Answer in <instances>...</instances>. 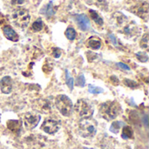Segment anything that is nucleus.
Here are the masks:
<instances>
[{"label":"nucleus","mask_w":149,"mask_h":149,"mask_svg":"<svg viewBox=\"0 0 149 149\" xmlns=\"http://www.w3.org/2000/svg\"><path fill=\"white\" fill-rule=\"evenodd\" d=\"M31 16L29 11L24 8H17L11 14V20L14 24L21 29L27 27L30 23Z\"/></svg>","instance_id":"obj_3"},{"label":"nucleus","mask_w":149,"mask_h":149,"mask_svg":"<svg viewBox=\"0 0 149 149\" xmlns=\"http://www.w3.org/2000/svg\"><path fill=\"white\" fill-rule=\"evenodd\" d=\"M100 116L107 120H113L114 119H116L122 112V108L120 105L119 102H117L116 100H109L107 102L102 103L100 106Z\"/></svg>","instance_id":"obj_1"},{"label":"nucleus","mask_w":149,"mask_h":149,"mask_svg":"<svg viewBox=\"0 0 149 149\" xmlns=\"http://www.w3.org/2000/svg\"><path fill=\"white\" fill-rule=\"evenodd\" d=\"M37 108L42 113H49L52 109V105L47 100H37Z\"/></svg>","instance_id":"obj_14"},{"label":"nucleus","mask_w":149,"mask_h":149,"mask_svg":"<svg viewBox=\"0 0 149 149\" xmlns=\"http://www.w3.org/2000/svg\"><path fill=\"white\" fill-rule=\"evenodd\" d=\"M88 91L91 93L99 94V93H102L104 90L102 88H100V87H98V86H93V85H88Z\"/></svg>","instance_id":"obj_26"},{"label":"nucleus","mask_w":149,"mask_h":149,"mask_svg":"<svg viewBox=\"0 0 149 149\" xmlns=\"http://www.w3.org/2000/svg\"><path fill=\"white\" fill-rule=\"evenodd\" d=\"M65 81H66V85L69 87L70 90L73 89V79L70 76L69 72L67 70H65Z\"/></svg>","instance_id":"obj_25"},{"label":"nucleus","mask_w":149,"mask_h":149,"mask_svg":"<svg viewBox=\"0 0 149 149\" xmlns=\"http://www.w3.org/2000/svg\"><path fill=\"white\" fill-rule=\"evenodd\" d=\"M74 110L76 113L82 119L91 118V116L93 114V107L88 101L85 100H79L74 105Z\"/></svg>","instance_id":"obj_5"},{"label":"nucleus","mask_w":149,"mask_h":149,"mask_svg":"<svg viewBox=\"0 0 149 149\" xmlns=\"http://www.w3.org/2000/svg\"><path fill=\"white\" fill-rule=\"evenodd\" d=\"M89 14H90V17H92V19L94 21V23L96 24H98L99 26H102L103 25V24H104L103 18L101 17V16L96 10H89Z\"/></svg>","instance_id":"obj_17"},{"label":"nucleus","mask_w":149,"mask_h":149,"mask_svg":"<svg viewBox=\"0 0 149 149\" xmlns=\"http://www.w3.org/2000/svg\"><path fill=\"white\" fill-rule=\"evenodd\" d=\"M26 2V0H12L11 3L12 4L14 5H20V4H23Z\"/></svg>","instance_id":"obj_31"},{"label":"nucleus","mask_w":149,"mask_h":149,"mask_svg":"<svg viewBox=\"0 0 149 149\" xmlns=\"http://www.w3.org/2000/svg\"><path fill=\"white\" fill-rule=\"evenodd\" d=\"M111 21L113 23V25H115L116 27H124L129 21H128V17L127 16H125L123 13L121 12H115L112 15L111 17Z\"/></svg>","instance_id":"obj_10"},{"label":"nucleus","mask_w":149,"mask_h":149,"mask_svg":"<svg viewBox=\"0 0 149 149\" xmlns=\"http://www.w3.org/2000/svg\"><path fill=\"white\" fill-rule=\"evenodd\" d=\"M111 81H112L113 83H114V82H115V85H118V84H119V82H120V81H119V79H118L115 76H112V77H111Z\"/></svg>","instance_id":"obj_33"},{"label":"nucleus","mask_w":149,"mask_h":149,"mask_svg":"<svg viewBox=\"0 0 149 149\" xmlns=\"http://www.w3.org/2000/svg\"><path fill=\"white\" fill-rule=\"evenodd\" d=\"M83 149H86V148H83Z\"/></svg>","instance_id":"obj_35"},{"label":"nucleus","mask_w":149,"mask_h":149,"mask_svg":"<svg viewBox=\"0 0 149 149\" xmlns=\"http://www.w3.org/2000/svg\"><path fill=\"white\" fill-rule=\"evenodd\" d=\"M86 45L93 50H98L101 47V40L95 36L90 37L86 41Z\"/></svg>","instance_id":"obj_15"},{"label":"nucleus","mask_w":149,"mask_h":149,"mask_svg":"<svg viewBox=\"0 0 149 149\" xmlns=\"http://www.w3.org/2000/svg\"><path fill=\"white\" fill-rule=\"evenodd\" d=\"M43 27H44V24L41 18H38L36 21H34L31 25V28L34 31H40L43 29Z\"/></svg>","instance_id":"obj_21"},{"label":"nucleus","mask_w":149,"mask_h":149,"mask_svg":"<svg viewBox=\"0 0 149 149\" xmlns=\"http://www.w3.org/2000/svg\"><path fill=\"white\" fill-rule=\"evenodd\" d=\"M135 56H136L137 59H138L139 61L142 62V63H146V62H148V54H147L146 52H137Z\"/></svg>","instance_id":"obj_24"},{"label":"nucleus","mask_w":149,"mask_h":149,"mask_svg":"<svg viewBox=\"0 0 149 149\" xmlns=\"http://www.w3.org/2000/svg\"><path fill=\"white\" fill-rule=\"evenodd\" d=\"M130 10L136 14L141 18H143L144 20H148V3L147 2L141 3L139 4H136L133 7H131Z\"/></svg>","instance_id":"obj_8"},{"label":"nucleus","mask_w":149,"mask_h":149,"mask_svg":"<svg viewBox=\"0 0 149 149\" xmlns=\"http://www.w3.org/2000/svg\"><path fill=\"white\" fill-rule=\"evenodd\" d=\"M121 136L123 139H131L134 136V131L132 129V127L126 126L123 127L122 129V133H121Z\"/></svg>","instance_id":"obj_19"},{"label":"nucleus","mask_w":149,"mask_h":149,"mask_svg":"<svg viewBox=\"0 0 149 149\" xmlns=\"http://www.w3.org/2000/svg\"><path fill=\"white\" fill-rule=\"evenodd\" d=\"M97 133V122L93 119H82L79 123V134L83 138H93Z\"/></svg>","instance_id":"obj_2"},{"label":"nucleus","mask_w":149,"mask_h":149,"mask_svg":"<svg viewBox=\"0 0 149 149\" xmlns=\"http://www.w3.org/2000/svg\"><path fill=\"white\" fill-rule=\"evenodd\" d=\"M59 127H60L59 122L51 118H47L46 120H45L44 123L41 126V129L48 134H56L58 131Z\"/></svg>","instance_id":"obj_7"},{"label":"nucleus","mask_w":149,"mask_h":149,"mask_svg":"<svg viewBox=\"0 0 149 149\" xmlns=\"http://www.w3.org/2000/svg\"><path fill=\"white\" fill-rule=\"evenodd\" d=\"M122 31L126 35V37L128 38H137L139 36V33H140L139 27L134 22H128L122 28Z\"/></svg>","instance_id":"obj_9"},{"label":"nucleus","mask_w":149,"mask_h":149,"mask_svg":"<svg viewBox=\"0 0 149 149\" xmlns=\"http://www.w3.org/2000/svg\"><path fill=\"white\" fill-rule=\"evenodd\" d=\"M40 115L37 113L34 112H29L26 113L24 115V125L26 129L28 130H32L33 128H35L38 124L40 121Z\"/></svg>","instance_id":"obj_6"},{"label":"nucleus","mask_w":149,"mask_h":149,"mask_svg":"<svg viewBox=\"0 0 149 149\" xmlns=\"http://www.w3.org/2000/svg\"><path fill=\"white\" fill-rule=\"evenodd\" d=\"M86 149H95V148H86Z\"/></svg>","instance_id":"obj_34"},{"label":"nucleus","mask_w":149,"mask_h":149,"mask_svg":"<svg viewBox=\"0 0 149 149\" xmlns=\"http://www.w3.org/2000/svg\"><path fill=\"white\" fill-rule=\"evenodd\" d=\"M109 38H110V39L112 40V43H113L114 45H118V43H117L116 38H115L113 35H112V34H109Z\"/></svg>","instance_id":"obj_32"},{"label":"nucleus","mask_w":149,"mask_h":149,"mask_svg":"<svg viewBox=\"0 0 149 149\" xmlns=\"http://www.w3.org/2000/svg\"><path fill=\"white\" fill-rule=\"evenodd\" d=\"M140 46L142 49H146L148 50L149 46V40H148V34L146 33L142 36L141 39V43H140Z\"/></svg>","instance_id":"obj_22"},{"label":"nucleus","mask_w":149,"mask_h":149,"mask_svg":"<svg viewBox=\"0 0 149 149\" xmlns=\"http://www.w3.org/2000/svg\"><path fill=\"white\" fill-rule=\"evenodd\" d=\"M65 37L67 38V39L72 40V41L75 39L76 35H77L75 29H74V28H72V27H68V28L65 30Z\"/></svg>","instance_id":"obj_20"},{"label":"nucleus","mask_w":149,"mask_h":149,"mask_svg":"<svg viewBox=\"0 0 149 149\" xmlns=\"http://www.w3.org/2000/svg\"><path fill=\"white\" fill-rule=\"evenodd\" d=\"M7 126H8V128L14 133L18 132L20 130V127H21L18 120H9L7 123Z\"/></svg>","instance_id":"obj_18"},{"label":"nucleus","mask_w":149,"mask_h":149,"mask_svg":"<svg viewBox=\"0 0 149 149\" xmlns=\"http://www.w3.org/2000/svg\"><path fill=\"white\" fill-rule=\"evenodd\" d=\"M117 65H118L119 67H120L122 70H125V71H129V70H130V67H129L128 65H127L126 64H124V63L119 62V63H117Z\"/></svg>","instance_id":"obj_30"},{"label":"nucleus","mask_w":149,"mask_h":149,"mask_svg":"<svg viewBox=\"0 0 149 149\" xmlns=\"http://www.w3.org/2000/svg\"><path fill=\"white\" fill-rule=\"evenodd\" d=\"M0 89L4 94H9L12 91V80L9 76L3 77L0 80Z\"/></svg>","instance_id":"obj_12"},{"label":"nucleus","mask_w":149,"mask_h":149,"mask_svg":"<svg viewBox=\"0 0 149 149\" xmlns=\"http://www.w3.org/2000/svg\"><path fill=\"white\" fill-rule=\"evenodd\" d=\"M123 125H124V123L121 122V121H115V122H113L112 124V126L110 127V130H111V132L117 134V133L120 132V128H121V127Z\"/></svg>","instance_id":"obj_23"},{"label":"nucleus","mask_w":149,"mask_h":149,"mask_svg":"<svg viewBox=\"0 0 149 149\" xmlns=\"http://www.w3.org/2000/svg\"><path fill=\"white\" fill-rule=\"evenodd\" d=\"M52 56L54 58H59L61 56L62 52H61V50L59 48H52Z\"/></svg>","instance_id":"obj_29"},{"label":"nucleus","mask_w":149,"mask_h":149,"mask_svg":"<svg viewBox=\"0 0 149 149\" xmlns=\"http://www.w3.org/2000/svg\"><path fill=\"white\" fill-rule=\"evenodd\" d=\"M3 35L5 36V38L12 42H17L19 39L18 34L10 25H4L3 27Z\"/></svg>","instance_id":"obj_13"},{"label":"nucleus","mask_w":149,"mask_h":149,"mask_svg":"<svg viewBox=\"0 0 149 149\" xmlns=\"http://www.w3.org/2000/svg\"><path fill=\"white\" fill-rule=\"evenodd\" d=\"M74 18H75V21H76L78 26L79 27V29L81 31H86L91 27L90 20L86 14H77L74 16Z\"/></svg>","instance_id":"obj_11"},{"label":"nucleus","mask_w":149,"mask_h":149,"mask_svg":"<svg viewBox=\"0 0 149 149\" xmlns=\"http://www.w3.org/2000/svg\"><path fill=\"white\" fill-rule=\"evenodd\" d=\"M123 82H124V84L127 86L131 87V88H135V87H138L139 86V85L135 81H133V80H130V79H125Z\"/></svg>","instance_id":"obj_28"},{"label":"nucleus","mask_w":149,"mask_h":149,"mask_svg":"<svg viewBox=\"0 0 149 149\" xmlns=\"http://www.w3.org/2000/svg\"><path fill=\"white\" fill-rule=\"evenodd\" d=\"M40 12H41L42 14L45 15V16L48 17L53 16L54 13H55V9H54V7H53L52 2H50V3H48L46 5H45V6L42 8V10H40Z\"/></svg>","instance_id":"obj_16"},{"label":"nucleus","mask_w":149,"mask_h":149,"mask_svg":"<svg viewBox=\"0 0 149 149\" xmlns=\"http://www.w3.org/2000/svg\"><path fill=\"white\" fill-rule=\"evenodd\" d=\"M76 85L79 87H84L86 85V79L83 74H80L78 76L77 79H76Z\"/></svg>","instance_id":"obj_27"},{"label":"nucleus","mask_w":149,"mask_h":149,"mask_svg":"<svg viewBox=\"0 0 149 149\" xmlns=\"http://www.w3.org/2000/svg\"><path fill=\"white\" fill-rule=\"evenodd\" d=\"M55 106L63 116L68 117L71 115L72 112V107H73L72 101L66 95L64 94L58 95L55 99Z\"/></svg>","instance_id":"obj_4"}]
</instances>
